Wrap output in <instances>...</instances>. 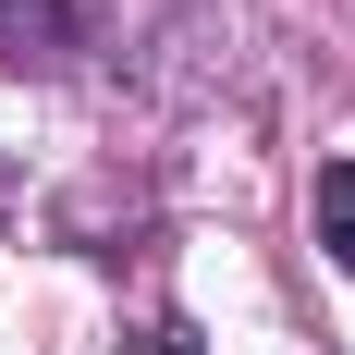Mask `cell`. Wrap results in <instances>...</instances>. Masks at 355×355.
Wrapping results in <instances>:
<instances>
[{
  "mask_svg": "<svg viewBox=\"0 0 355 355\" xmlns=\"http://www.w3.org/2000/svg\"><path fill=\"white\" fill-rule=\"evenodd\" d=\"M0 49H37V62L86 49V0H0Z\"/></svg>",
  "mask_w": 355,
  "mask_h": 355,
  "instance_id": "cell-1",
  "label": "cell"
},
{
  "mask_svg": "<svg viewBox=\"0 0 355 355\" xmlns=\"http://www.w3.org/2000/svg\"><path fill=\"white\" fill-rule=\"evenodd\" d=\"M306 209H319V245L355 270V159H319V196H306Z\"/></svg>",
  "mask_w": 355,
  "mask_h": 355,
  "instance_id": "cell-2",
  "label": "cell"
}]
</instances>
